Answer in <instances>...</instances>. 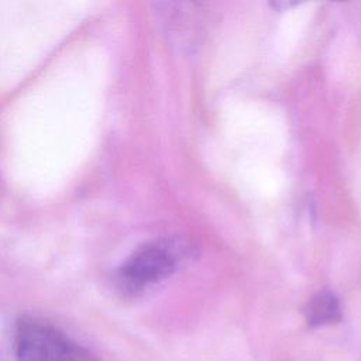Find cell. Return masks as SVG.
Instances as JSON below:
<instances>
[{"label": "cell", "mask_w": 361, "mask_h": 361, "mask_svg": "<svg viewBox=\"0 0 361 361\" xmlns=\"http://www.w3.org/2000/svg\"><path fill=\"white\" fill-rule=\"evenodd\" d=\"M14 345L17 361H97L55 326L32 317L17 323Z\"/></svg>", "instance_id": "cell-1"}, {"label": "cell", "mask_w": 361, "mask_h": 361, "mask_svg": "<svg viewBox=\"0 0 361 361\" xmlns=\"http://www.w3.org/2000/svg\"><path fill=\"white\" fill-rule=\"evenodd\" d=\"M176 267V255L171 247L155 243L137 250L118 269L120 283L137 292L169 276Z\"/></svg>", "instance_id": "cell-2"}, {"label": "cell", "mask_w": 361, "mask_h": 361, "mask_svg": "<svg viewBox=\"0 0 361 361\" xmlns=\"http://www.w3.org/2000/svg\"><path fill=\"white\" fill-rule=\"evenodd\" d=\"M305 317L312 327L338 322L341 319V312L337 298L329 290L316 293L305 307Z\"/></svg>", "instance_id": "cell-3"}]
</instances>
